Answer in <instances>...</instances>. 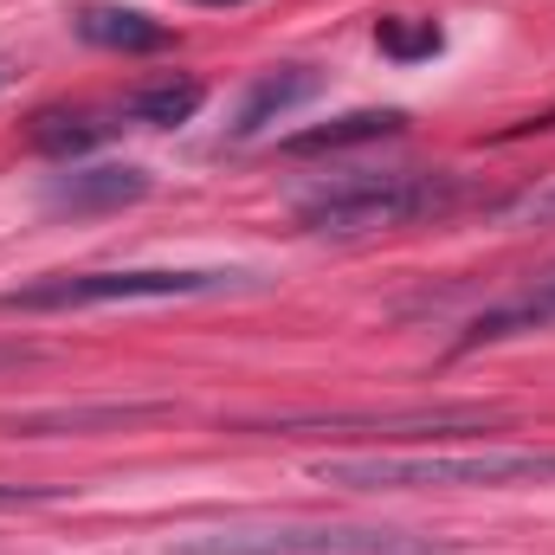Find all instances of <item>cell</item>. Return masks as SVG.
<instances>
[{"mask_svg":"<svg viewBox=\"0 0 555 555\" xmlns=\"http://www.w3.org/2000/svg\"><path fill=\"white\" fill-rule=\"evenodd\" d=\"M317 478L343 491H511V485H555V446L362 452V459H317Z\"/></svg>","mask_w":555,"mask_h":555,"instance_id":"1","label":"cell"},{"mask_svg":"<svg viewBox=\"0 0 555 555\" xmlns=\"http://www.w3.org/2000/svg\"><path fill=\"white\" fill-rule=\"evenodd\" d=\"M459 201V175H420V168H382V175H343L323 181L317 194L297 201V227L323 240H356V233H388L414 227L426 214H446Z\"/></svg>","mask_w":555,"mask_h":555,"instance_id":"2","label":"cell"},{"mask_svg":"<svg viewBox=\"0 0 555 555\" xmlns=\"http://www.w3.org/2000/svg\"><path fill=\"white\" fill-rule=\"evenodd\" d=\"M259 291L253 272H181V266H137V272H46L20 291H0V310H104V304H168V297H220Z\"/></svg>","mask_w":555,"mask_h":555,"instance_id":"3","label":"cell"},{"mask_svg":"<svg viewBox=\"0 0 555 555\" xmlns=\"http://www.w3.org/2000/svg\"><path fill=\"white\" fill-rule=\"evenodd\" d=\"M433 550L408 530H356V524H227V530H194L168 555H401Z\"/></svg>","mask_w":555,"mask_h":555,"instance_id":"4","label":"cell"},{"mask_svg":"<svg viewBox=\"0 0 555 555\" xmlns=\"http://www.w3.org/2000/svg\"><path fill=\"white\" fill-rule=\"evenodd\" d=\"M323 91V72L317 65H272V72H259L253 85H246V98H240V111H233V142H253L266 124L278 117H291L297 104H310Z\"/></svg>","mask_w":555,"mask_h":555,"instance_id":"5","label":"cell"},{"mask_svg":"<svg viewBox=\"0 0 555 555\" xmlns=\"http://www.w3.org/2000/svg\"><path fill=\"white\" fill-rule=\"evenodd\" d=\"M550 323H555V272L550 278H530L524 291H511V297H498V304H485V310L465 323L459 349L511 343V336H530V330H550Z\"/></svg>","mask_w":555,"mask_h":555,"instance_id":"6","label":"cell"},{"mask_svg":"<svg viewBox=\"0 0 555 555\" xmlns=\"http://www.w3.org/2000/svg\"><path fill=\"white\" fill-rule=\"evenodd\" d=\"M142 194H149L142 168H72L46 188V207L52 214H98V207H130Z\"/></svg>","mask_w":555,"mask_h":555,"instance_id":"7","label":"cell"},{"mask_svg":"<svg viewBox=\"0 0 555 555\" xmlns=\"http://www.w3.org/2000/svg\"><path fill=\"white\" fill-rule=\"evenodd\" d=\"M201 104H207V85L201 78H149L130 98H117V117H124V130H175Z\"/></svg>","mask_w":555,"mask_h":555,"instance_id":"8","label":"cell"},{"mask_svg":"<svg viewBox=\"0 0 555 555\" xmlns=\"http://www.w3.org/2000/svg\"><path fill=\"white\" fill-rule=\"evenodd\" d=\"M117 130H124L117 104H104V111H39V117H33V149H46V155H78V149L117 137Z\"/></svg>","mask_w":555,"mask_h":555,"instance_id":"9","label":"cell"},{"mask_svg":"<svg viewBox=\"0 0 555 555\" xmlns=\"http://www.w3.org/2000/svg\"><path fill=\"white\" fill-rule=\"evenodd\" d=\"M78 33L91 46H111V52H155V46H168V26L137 13V7H85Z\"/></svg>","mask_w":555,"mask_h":555,"instance_id":"10","label":"cell"},{"mask_svg":"<svg viewBox=\"0 0 555 555\" xmlns=\"http://www.w3.org/2000/svg\"><path fill=\"white\" fill-rule=\"evenodd\" d=\"M401 130H408L401 111H349V117H336V124H323V130L291 137L284 149H291V155H323V149H356V142H382V137H401Z\"/></svg>","mask_w":555,"mask_h":555,"instance_id":"11","label":"cell"},{"mask_svg":"<svg viewBox=\"0 0 555 555\" xmlns=\"http://www.w3.org/2000/svg\"><path fill=\"white\" fill-rule=\"evenodd\" d=\"M375 46L395 59V65H414V59H433L446 46V33L433 20H375Z\"/></svg>","mask_w":555,"mask_h":555,"instance_id":"12","label":"cell"},{"mask_svg":"<svg viewBox=\"0 0 555 555\" xmlns=\"http://www.w3.org/2000/svg\"><path fill=\"white\" fill-rule=\"evenodd\" d=\"M504 220H511V227H555V188L511 201V207H504Z\"/></svg>","mask_w":555,"mask_h":555,"instance_id":"13","label":"cell"},{"mask_svg":"<svg viewBox=\"0 0 555 555\" xmlns=\"http://www.w3.org/2000/svg\"><path fill=\"white\" fill-rule=\"evenodd\" d=\"M59 485H0V511H26V504H59Z\"/></svg>","mask_w":555,"mask_h":555,"instance_id":"14","label":"cell"},{"mask_svg":"<svg viewBox=\"0 0 555 555\" xmlns=\"http://www.w3.org/2000/svg\"><path fill=\"white\" fill-rule=\"evenodd\" d=\"M20 362H39L33 343H0V369H20Z\"/></svg>","mask_w":555,"mask_h":555,"instance_id":"15","label":"cell"},{"mask_svg":"<svg viewBox=\"0 0 555 555\" xmlns=\"http://www.w3.org/2000/svg\"><path fill=\"white\" fill-rule=\"evenodd\" d=\"M194 7H246V0H194Z\"/></svg>","mask_w":555,"mask_h":555,"instance_id":"16","label":"cell"},{"mask_svg":"<svg viewBox=\"0 0 555 555\" xmlns=\"http://www.w3.org/2000/svg\"><path fill=\"white\" fill-rule=\"evenodd\" d=\"M7 78H13V59H7V52H0V85H7Z\"/></svg>","mask_w":555,"mask_h":555,"instance_id":"17","label":"cell"}]
</instances>
